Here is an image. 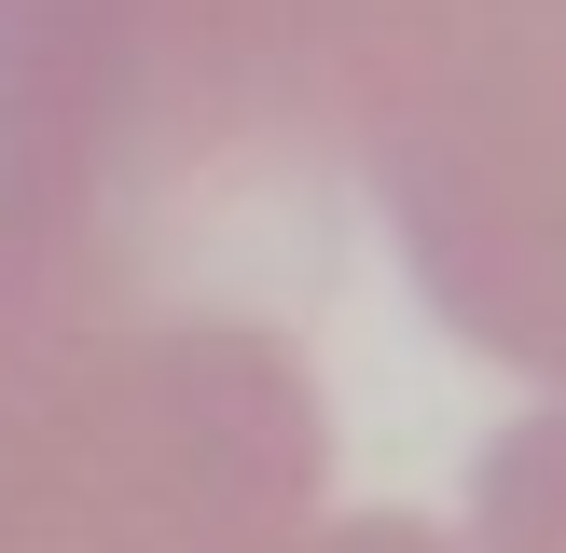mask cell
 Listing matches in <instances>:
<instances>
[{
  "label": "cell",
  "mask_w": 566,
  "mask_h": 553,
  "mask_svg": "<svg viewBox=\"0 0 566 553\" xmlns=\"http://www.w3.org/2000/svg\"><path fill=\"white\" fill-rule=\"evenodd\" d=\"M332 415L235 291H125L0 236V553H318Z\"/></svg>",
  "instance_id": "1"
},
{
  "label": "cell",
  "mask_w": 566,
  "mask_h": 553,
  "mask_svg": "<svg viewBox=\"0 0 566 553\" xmlns=\"http://www.w3.org/2000/svg\"><path fill=\"white\" fill-rule=\"evenodd\" d=\"M442 332L566 387V0H249Z\"/></svg>",
  "instance_id": "2"
},
{
  "label": "cell",
  "mask_w": 566,
  "mask_h": 553,
  "mask_svg": "<svg viewBox=\"0 0 566 553\" xmlns=\"http://www.w3.org/2000/svg\"><path fill=\"white\" fill-rule=\"evenodd\" d=\"M457 553H566V387L484 442V470H470V540Z\"/></svg>",
  "instance_id": "3"
},
{
  "label": "cell",
  "mask_w": 566,
  "mask_h": 553,
  "mask_svg": "<svg viewBox=\"0 0 566 553\" xmlns=\"http://www.w3.org/2000/svg\"><path fill=\"white\" fill-rule=\"evenodd\" d=\"M318 553H457V540H429L415 512H359V525H332Z\"/></svg>",
  "instance_id": "4"
}]
</instances>
